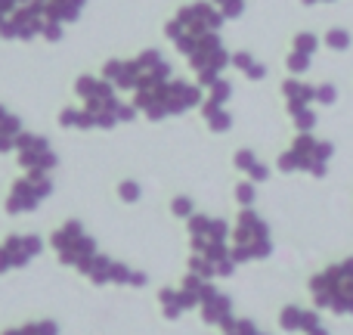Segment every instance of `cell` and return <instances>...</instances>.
<instances>
[{
	"instance_id": "obj_20",
	"label": "cell",
	"mask_w": 353,
	"mask_h": 335,
	"mask_svg": "<svg viewBox=\"0 0 353 335\" xmlns=\"http://www.w3.org/2000/svg\"><path fill=\"white\" fill-rule=\"evenodd\" d=\"M159 301H161V307H165V317H171V320H176L180 314L189 311L186 301H183L180 286H176V289H161V292H159Z\"/></svg>"
},
{
	"instance_id": "obj_5",
	"label": "cell",
	"mask_w": 353,
	"mask_h": 335,
	"mask_svg": "<svg viewBox=\"0 0 353 335\" xmlns=\"http://www.w3.org/2000/svg\"><path fill=\"white\" fill-rule=\"evenodd\" d=\"M335 159V143L319 137L316 131H298L288 149L276 159V168L282 174H310L323 180L329 174V165Z\"/></svg>"
},
{
	"instance_id": "obj_17",
	"label": "cell",
	"mask_w": 353,
	"mask_h": 335,
	"mask_svg": "<svg viewBox=\"0 0 353 335\" xmlns=\"http://www.w3.org/2000/svg\"><path fill=\"white\" fill-rule=\"evenodd\" d=\"M230 66L236 68L239 75H245L248 81H263V78H267V72H270L267 62H261L254 53H248V50H236V53H232V59H230Z\"/></svg>"
},
{
	"instance_id": "obj_26",
	"label": "cell",
	"mask_w": 353,
	"mask_h": 335,
	"mask_svg": "<svg viewBox=\"0 0 353 335\" xmlns=\"http://www.w3.org/2000/svg\"><path fill=\"white\" fill-rule=\"evenodd\" d=\"M261 329H257L251 320H239V317H232L230 323L223 326V335H257Z\"/></svg>"
},
{
	"instance_id": "obj_9",
	"label": "cell",
	"mask_w": 353,
	"mask_h": 335,
	"mask_svg": "<svg viewBox=\"0 0 353 335\" xmlns=\"http://www.w3.org/2000/svg\"><path fill=\"white\" fill-rule=\"evenodd\" d=\"M16 159L25 174H34V171L50 174L56 168V153L50 146V140L41 134H31V131H22V137L16 140Z\"/></svg>"
},
{
	"instance_id": "obj_27",
	"label": "cell",
	"mask_w": 353,
	"mask_h": 335,
	"mask_svg": "<svg viewBox=\"0 0 353 335\" xmlns=\"http://www.w3.org/2000/svg\"><path fill=\"white\" fill-rule=\"evenodd\" d=\"M118 195H121L124 202H137L143 195V189H140V183L137 180H121L118 183Z\"/></svg>"
},
{
	"instance_id": "obj_18",
	"label": "cell",
	"mask_w": 353,
	"mask_h": 335,
	"mask_svg": "<svg viewBox=\"0 0 353 335\" xmlns=\"http://www.w3.org/2000/svg\"><path fill=\"white\" fill-rule=\"evenodd\" d=\"M19 137H22V118L12 115L6 106H0V153L16 149Z\"/></svg>"
},
{
	"instance_id": "obj_25",
	"label": "cell",
	"mask_w": 353,
	"mask_h": 335,
	"mask_svg": "<svg viewBox=\"0 0 353 335\" xmlns=\"http://www.w3.org/2000/svg\"><path fill=\"white\" fill-rule=\"evenodd\" d=\"M171 211H174V218H180V220H189L199 208H195V202L189 199V195H176V199L171 202Z\"/></svg>"
},
{
	"instance_id": "obj_8",
	"label": "cell",
	"mask_w": 353,
	"mask_h": 335,
	"mask_svg": "<svg viewBox=\"0 0 353 335\" xmlns=\"http://www.w3.org/2000/svg\"><path fill=\"white\" fill-rule=\"evenodd\" d=\"M50 193H53V180H50L47 171H34V174L19 177L10 186V195H6V214L34 211Z\"/></svg>"
},
{
	"instance_id": "obj_4",
	"label": "cell",
	"mask_w": 353,
	"mask_h": 335,
	"mask_svg": "<svg viewBox=\"0 0 353 335\" xmlns=\"http://www.w3.org/2000/svg\"><path fill=\"white\" fill-rule=\"evenodd\" d=\"M316 311H332L338 317H353V255L325 264L307 280Z\"/></svg>"
},
{
	"instance_id": "obj_1",
	"label": "cell",
	"mask_w": 353,
	"mask_h": 335,
	"mask_svg": "<svg viewBox=\"0 0 353 335\" xmlns=\"http://www.w3.org/2000/svg\"><path fill=\"white\" fill-rule=\"evenodd\" d=\"M226 19L211 0H199V3H186L176 10V16L165 25L168 41L186 56L189 68L195 72V81L201 87H211L223 72L230 68L232 53L226 50L220 28Z\"/></svg>"
},
{
	"instance_id": "obj_13",
	"label": "cell",
	"mask_w": 353,
	"mask_h": 335,
	"mask_svg": "<svg viewBox=\"0 0 353 335\" xmlns=\"http://www.w3.org/2000/svg\"><path fill=\"white\" fill-rule=\"evenodd\" d=\"M199 311H201V320H205V323L220 326V329H223V326L232 320V298L220 292L217 286H211L208 289V295L201 298Z\"/></svg>"
},
{
	"instance_id": "obj_2",
	"label": "cell",
	"mask_w": 353,
	"mask_h": 335,
	"mask_svg": "<svg viewBox=\"0 0 353 335\" xmlns=\"http://www.w3.org/2000/svg\"><path fill=\"white\" fill-rule=\"evenodd\" d=\"M189 245H192V258H189V270L205 280H217V276H232L239 264L232 261L230 251V230L232 224L217 214L195 211L186 220Z\"/></svg>"
},
{
	"instance_id": "obj_11",
	"label": "cell",
	"mask_w": 353,
	"mask_h": 335,
	"mask_svg": "<svg viewBox=\"0 0 353 335\" xmlns=\"http://www.w3.org/2000/svg\"><path fill=\"white\" fill-rule=\"evenodd\" d=\"M319 47H323V37H319L316 31H298V35L292 37V50H288V56H285L288 75L304 78V75L310 72L313 56L319 53Z\"/></svg>"
},
{
	"instance_id": "obj_7",
	"label": "cell",
	"mask_w": 353,
	"mask_h": 335,
	"mask_svg": "<svg viewBox=\"0 0 353 335\" xmlns=\"http://www.w3.org/2000/svg\"><path fill=\"white\" fill-rule=\"evenodd\" d=\"M50 249L59 255L62 264H72L74 270H81L93 255H97V239L84 230V224L65 220V224L50 236Z\"/></svg>"
},
{
	"instance_id": "obj_28",
	"label": "cell",
	"mask_w": 353,
	"mask_h": 335,
	"mask_svg": "<svg viewBox=\"0 0 353 335\" xmlns=\"http://www.w3.org/2000/svg\"><path fill=\"white\" fill-rule=\"evenodd\" d=\"M304 6H319V3H332V0H301Z\"/></svg>"
},
{
	"instance_id": "obj_12",
	"label": "cell",
	"mask_w": 353,
	"mask_h": 335,
	"mask_svg": "<svg viewBox=\"0 0 353 335\" xmlns=\"http://www.w3.org/2000/svg\"><path fill=\"white\" fill-rule=\"evenodd\" d=\"M279 326L285 332H316L323 329V317H319V311H313V307H301V305H285L279 311Z\"/></svg>"
},
{
	"instance_id": "obj_29",
	"label": "cell",
	"mask_w": 353,
	"mask_h": 335,
	"mask_svg": "<svg viewBox=\"0 0 353 335\" xmlns=\"http://www.w3.org/2000/svg\"><path fill=\"white\" fill-rule=\"evenodd\" d=\"M310 335H329V329L323 326V329H316V332H310Z\"/></svg>"
},
{
	"instance_id": "obj_22",
	"label": "cell",
	"mask_w": 353,
	"mask_h": 335,
	"mask_svg": "<svg viewBox=\"0 0 353 335\" xmlns=\"http://www.w3.org/2000/svg\"><path fill=\"white\" fill-rule=\"evenodd\" d=\"M232 199H236V205L239 208H254V202H257V183L254 180H239L236 183V189H232Z\"/></svg>"
},
{
	"instance_id": "obj_23",
	"label": "cell",
	"mask_w": 353,
	"mask_h": 335,
	"mask_svg": "<svg viewBox=\"0 0 353 335\" xmlns=\"http://www.w3.org/2000/svg\"><path fill=\"white\" fill-rule=\"evenodd\" d=\"M211 3L217 6L220 16L230 22V19H239V16H242V12H245V3H248V0H211Z\"/></svg>"
},
{
	"instance_id": "obj_3",
	"label": "cell",
	"mask_w": 353,
	"mask_h": 335,
	"mask_svg": "<svg viewBox=\"0 0 353 335\" xmlns=\"http://www.w3.org/2000/svg\"><path fill=\"white\" fill-rule=\"evenodd\" d=\"M201 99H205V87L199 81L168 78L152 87L134 90V109L152 118V122H165L174 115H186L189 109H199Z\"/></svg>"
},
{
	"instance_id": "obj_14",
	"label": "cell",
	"mask_w": 353,
	"mask_h": 335,
	"mask_svg": "<svg viewBox=\"0 0 353 335\" xmlns=\"http://www.w3.org/2000/svg\"><path fill=\"white\" fill-rule=\"evenodd\" d=\"M282 99H285V109L292 106H316V84L313 81H301L294 75H288L279 87Z\"/></svg>"
},
{
	"instance_id": "obj_19",
	"label": "cell",
	"mask_w": 353,
	"mask_h": 335,
	"mask_svg": "<svg viewBox=\"0 0 353 335\" xmlns=\"http://www.w3.org/2000/svg\"><path fill=\"white\" fill-rule=\"evenodd\" d=\"M288 118H292L294 131H316V124H319L316 106H292V109H288Z\"/></svg>"
},
{
	"instance_id": "obj_6",
	"label": "cell",
	"mask_w": 353,
	"mask_h": 335,
	"mask_svg": "<svg viewBox=\"0 0 353 335\" xmlns=\"http://www.w3.org/2000/svg\"><path fill=\"white\" fill-rule=\"evenodd\" d=\"M230 251L236 264L267 261L273 255V233L267 220L257 214V208H239L230 230Z\"/></svg>"
},
{
	"instance_id": "obj_10",
	"label": "cell",
	"mask_w": 353,
	"mask_h": 335,
	"mask_svg": "<svg viewBox=\"0 0 353 335\" xmlns=\"http://www.w3.org/2000/svg\"><path fill=\"white\" fill-rule=\"evenodd\" d=\"M43 239L37 233H12L0 242V274H10L16 267H25L31 258H37L43 251Z\"/></svg>"
},
{
	"instance_id": "obj_16",
	"label": "cell",
	"mask_w": 353,
	"mask_h": 335,
	"mask_svg": "<svg viewBox=\"0 0 353 335\" xmlns=\"http://www.w3.org/2000/svg\"><path fill=\"white\" fill-rule=\"evenodd\" d=\"M201 118H205L208 131H214V134H226V131L232 128V112L226 109V103H217V99H201Z\"/></svg>"
},
{
	"instance_id": "obj_15",
	"label": "cell",
	"mask_w": 353,
	"mask_h": 335,
	"mask_svg": "<svg viewBox=\"0 0 353 335\" xmlns=\"http://www.w3.org/2000/svg\"><path fill=\"white\" fill-rule=\"evenodd\" d=\"M232 165H236L239 174H245L248 180H254V183H267L270 174H273V168H270L267 162L254 153V149H239V153L232 155Z\"/></svg>"
},
{
	"instance_id": "obj_24",
	"label": "cell",
	"mask_w": 353,
	"mask_h": 335,
	"mask_svg": "<svg viewBox=\"0 0 353 335\" xmlns=\"http://www.w3.org/2000/svg\"><path fill=\"white\" fill-rule=\"evenodd\" d=\"M338 103V87L332 81H319L316 84V109L319 106H335Z\"/></svg>"
},
{
	"instance_id": "obj_21",
	"label": "cell",
	"mask_w": 353,
	"mask_h": 335,
	"mask_svg": "<svg viewBox=\"0 0 353 335\" xmlns=\"http://www.w3.org/2000/svg\"><path fill=\"white\" fill-rule=\"evenodd\" d=\"M323 47H329L332 53H347L353 47V35L347 28H341V25H335V28H329L323 35Z\"/></svg>"
}]
</instances>
